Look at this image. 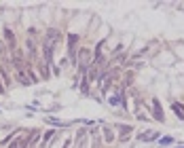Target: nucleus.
Returning a JSON list of instances; mask_svg holds the SVG:
<instances>
[{
    "instance_id": "f03ea898",
    "label": "nucleus",
    "mask_w": 184,
    "mask_h": 148,
    "mask_svg": "<svg viewBox=\"0 0 184 148\" xmlns=\"http://www.w3.org/2000/svg\"><path fill=\"white\" fill-rule=\"evenodd\" d=\"M174 108H176V112H178V116H180V119H184V112H182V106H180V104H174Z\"/></svg>"
},
{
    "instance_id": "20e7f679",
    "label": "nucleus",
    "mask_w": 184,
    "mask_h": 148,
    "mask_svg": "<svg viewBox=\"0 0 184 148\" xmlns=\"http://www.w3.org/2000/svg\"><path fill=\"white\" fill-rule=\"evenodd\" d=\"M95 78H97V70L91 68V72H89V81H95Z\"/></svg>"
},
{
    "instance_id": "f257e3e1",
    "label": "nucleus",
    "mask_w": 184,
    "mask_h": 148,
    "mask_svg": "<svg viewBox=\"0 0 184 148\" xmlns=\"http://www.w3.org/2000/svg\"><path fill=\"white\" fill-rule=\"evenodd\" d=\"M154 138H157V133H154V131H152V133H142V136H140V140H142V142H148V140H154Z\"/></svg>"
},
{
    "instance_id": "39448f33",
    "label": "nucleus",
    "mask_w": 184,
    "mask_h": 148,
    "mask_svg": "<svg viewBox=\"0 0 184 148\" xmlns=\"http://www.w3.org/2000/svg\"><path fill=\"white\" fill-rule=\"evenodd\" d=\"M161 144H165V146H167V144H174V138H163Z\"/></svg>"
},
{
    "instance_id": "7ed1b4c3",
    "label": "nucleus",
    "mask_w": 184,
    "mask_h": 148,
    "mask_svg": "<svg viewBox=\"0 0 184 148\" xmlns=\"http://www.w3.org/2000/svg\"><path fill=\"white\" fill-rule=\"evenodd\" d=\"M104 133H106V142H112V131H110L108 127L104 129Z\"/></svg>"
}]
</instances>
